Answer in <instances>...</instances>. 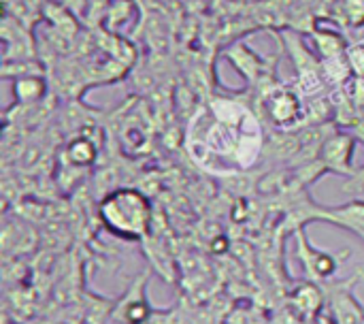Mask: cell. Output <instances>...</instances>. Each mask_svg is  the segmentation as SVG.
<instances>
[{
	"label": "cell",
	"mask_w": 364,
	"mask_h": 324,
	"mask_svg": "<svg viewBox=\"0 0 364 324\" xmlns=\"http://www.w3.org/2000/svg\"><path fill=\"white\" fill-rule=\"evenodd\" d=\"M322 75H324L326 83H333L337 88V85H343L354 73L350 68L348 56L343 53V56H335V58L322 60Z\"/></svg>",
	"instance_id": "8fae6325"
},
{
	"label": "cell",
	"mask_w": 364,
	"mask_h": 324,
	"mask_svg": "<svg viewBox=\"0 0 364 324\" xmlns=\"http://www.w3.org/2000/svg\"><path fill=\"white\" fill-rule=\"evenodd\" d=\"M346 56H348V62H350L352 73L356 77H364V41L350 43Z\"/></svg>",
	"instance_id": "9a60e30c"
},
{
	"label": "cell",
	"mask_w": 364,
	"mask_h": 324,
	"mask_svg": "<svg viewBox=\"0 0 364 324\" xmlns=\"http://www.w3.org/2000/svg\"><path fill=\"white\" fill-rule=\"evenodd\" d=\"M341 17L348 28L363 30L364 28V0H341Z\"/></svg>",
	"instance_id": "7c38bea8"
},
{
	"label": "cell",
	"mask_w": 364,
	"mask_h": 324,
	"mask_svg": "<svg viewBox=\"0 0 364 324\" xmlns=\"http://www.w3.org/2000/svg\"><path fill=\"white\" fill-rule=\"evenodd\" d=\"M264 111L277 128L296 126L303 120V98L301 92L288 85H277L264 96Z\"/></svg>",
	"instance_id": "5b68a950"
},
{
	"label": "cell",
	"mask_w": 364,
	"mask_h": 324,
	"mask_svg": "<svg viewBox=\"0 0 364 324\" xmlns=\"http://www.w3.org/2000/svg\"><path fill=\"white\" fill-rule=\"evenodd\" d=\"M299 258L303 261L305 269L314 278H328L337 269V258L333 254H328V252L311 248L301 231H299Z\"/></svg>",
	"instance_id": "8992f818"
},
{
	"label": "cell",
	"mask_w": 364,
	"mask_h": 324,
	"mask_svg": "<svg viewBox=\"0 0 364 324\" xmlns=\"http://www.w3.org/2000/svg\"><path fill=\"white\" fill-rule=\"evenodd\" d=\"M119 4H122V11H117V4H113L109 9V15H107L109 28H113V30H119L128 21V17L134 13V2L132 0H119Z\"/></svg>",
	"instance_id": "5bb4252c"
},
{
	"label": "cell",
	"mask_w": 364,
	"mask_h": 324,
	"mask_svg": "<svg viewBox=\"0 0 364 324\" xmlns=\"http://www.w3.org/2000/svg\"><path fill=\"white\" fill-rule=\"evenodd\" d=\"M356 145H358V139L354 132H333L322 141L318 160L322 162L326 173L352 177L356 173V169L352 164Z\"/></svg>",
	"instance_id": "3957f363"
},
{
	"label": "cell",
	"mask_w": 364,
	"mask_h": 324,
	"mask_svg": "<svg viewBox=\"0 0 364 324\" xmlns=\"http://www.w3.org/2000/svg\"><path fill=\"white\" fill-rule=\"evenodd\" d=\"M343 90H346V96L348 100L352 103V107L363 113L364 111V77H356L352 75L346 83H343Z\"/></svg>",
	"instance_id": "4fadbf2b"
},
{
	"label": "cell",
	"mask_w": 364,
	"mask_h": 324,
	"mask_svg": "<svg viewBox=\"0 0 364 324\" xmlns=\"http://www.w3.org/2000/svg\"><path fill=\"white\" fill-rule=\"evenodd\" d=\"M311 41H314V45H316L322 60L343 56L348 51V43L341 36V32L333 30V28H326V26L324 28H314L311 30Z\"/></svg>",
	"instance_id": "ba28073f"
},
{
	"label": "cell",
	"mask_w": 364,
	"mask_h": 324,
	"mask_svg": "<svg viewBox=\"0 0 364 324\" xmlns=\"http://www.w3.org/2000/svg\"><path fill=\"white\" fill-rule=\"evenodd\" d=\"M226 58L232 62V66L245 77V79H258L262 68H264V62L260 60V56L250 49L245 43H237L232 45L228 51H226Z\"/></svg>",
	"instance_id": "52a82bcc"
},
{
	"label": "cell",
	"mask_w": 364,
	"mask_h": 324,
	"mask_svg": "<svg viewBox=\"0 0 364 324\" xmlns=\"http://www.w3.org/2000/svg\"><path fill=\"white\" fill-rule=\"evenodd\" d=\"M346 192H352V194H360L364 190V164L360 169H356V173L350 177V182L343 186Z\"/></svg>",
	"instance_id": "2e32d148"
},
{
	"label": "cell",
	"mask_w": 364,
	"mask_h": 324,
	"mask_svg": "<svg viewBox=\"0 0 364 324\" xmlns=\"http://www.w3.org/2000/svg\"><path fill=\"white\" fill-rule=\"evenodd\" d=\"M47 81L41 75H21L13 79V98L17 103H36L45 96Z\"/></svg>",
	"instance_id": "9c48e42d"
},
{
	"label": "cell",
	"mask_w": 364,
	"mask_h": 324,
	"mask_svg": "<svg viewBox=\"0 0 364 324\" xmlns=\"http://www.w3.org/2000/svg\"><path fill=\"white\" fill-rule=\"evenodd\" d=\"M186 147L205 171L235 175L252 169L260 158L264 132L250 107L232 98H213L190 117Z\"/></svg>",
	"instance_id": "6da1fadb"
},
{
	"label": "cell",
	"mask_w": 364,
	"mask_h": 324,
	"mask_svg": "<svg viewBox=\"0 0 364 324\" xmlns=\"http://www.w3.org/2000/svg\"><path fill=\"white\" fill-rule=\"evenodd\" d=\"M96 156H98V147L85 135L83 137H75L66 145V158L75 167H90L96 160Z\"/></svg>",
	"instance_id": "30bf717a"
},
{
	"label": "cell",
	"mask_w": 364,
	"mask_h": 324,
	"mask_svg": "<svg viewBox=\"0 0 364 324\" xmlns=\"http://www.w3.org/2000/svg\"><path fill=\"white\" fill-rule=\"evenodd\" d=\"M301 214H305L307 220H326L331 224L343 226L352 231L354 235H360L364 239V201L354 199L346 205L335 207H322L307 199V203L301 207Z\"/></svg>",
	"instance_id": "277c9868"
},
{
	"label": "cell",
	"mask_w": 364,
	"mask_h": 324,
	"mask_svg": "<svg viewBox=\"0 0 364 324\" xmlns=\"http://www.w3.org/2000/svg\"><path fill=\"white\" fill-rule=\"evenodd\" d=\"M98 214L105 229L122 239H141L151 222L149 199L134 188H119L107 194Z\"/></svg>",
	"instance_id": "7a4b0ae2"
}]
</instances>
